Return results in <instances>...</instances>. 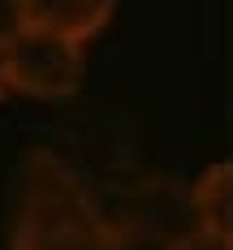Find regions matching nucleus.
Masks as SVG:
<instances>
[{
    "mask_svg": "<svg viewBox=\"0 0 233 250\" xmlns=\"http://www.w3.org/2000/svg\"><path fill=\"white\" fill-rule=\"evenodd\" d=\"M121 229L108 225L78 173L52 151H30L13 173L9 250H117Z\"/></svg>",
    "mask_w": 233,
    "mask_h": 250,
    "instance_id": "f257e3e1",
    "label": "nucleus"
},
{
    "mask_svg": "<svg viewBox=\"0 0 233 250\" xmlns=\"http://www.w3.org/2000/svg\"><path fill=\"white\" fill-rule=\"evenodd\" d=\"M4 65H9V91H22L30 100L48 104L78 95L86 78L82 43L52 35V30H35V26H26L22 35L4 43Z\"/></svg>",
    "mask_w": 233,
    "mask_h": 250,
    "instance_id": "f03ea898",
    "label": "nucleus"
},
{
    "mask_svg": "<svg viewBox=\"0 0 233 250\" xmlns=\"http://www.w3.org/2000/svg\"><path fill=\"white\" fill-rule=\"evenodd\" d=\"M112 9H117V0H22L26 26L65 35L74 43H86L91 35H100Z\"/></svg>",
    "mask_w": 233,
    "mask_h": 250,
    "instance_id": "7ed1b4c3",
    "label": "nucleus"
},
{
    "mask_svg": "<svg viewBox=\"0 0 233 250\" xmlns=\"http://www.w3.org/2000/svg\"><path fill=\"white\" fill-rule=\"evenodd\" d=\"M186 199H190L194 229L216 233V237H229V225H233V173H229L225 160L212 164V168H203Z\"/></svg>",
    "mask_w": 233,
    "mask_h": 250,
    "instance_id": "20e7f679",
    "label": "nucleus"
},
{
    "mask_svg": "<svg viewBox=\"0 0 233 250\" xmlns=\"http://www.w3.org/2000/svg\"><path fill=\"white\" fill-rule=\"evenodd\" d=\"M164 250H229V237H216V233H203V229H186Z\"/></svg>",
    "mask_w": 233,
    "mask_h": 250,
    "instance_id": "39448f33",
    "label": "nucleus"
},
{
    "mask_svg": "<svg viewBox=\"0 0 233 250\" xmlns=\"http://www.w3.org/2000/svg\"><path fill=\"white\" fill-rule=\"evenodd\" d=\"M26 30V13H22V0H0V43H9L13 35Z\"/></svg>",
    "mask_w": 233,
    "mask_h": 250,
    "instance_id": "423d86ee",
    "label": "nucleus"
},
{
    "mask_svg": "<svg viewBox=\"0 0 233 250\" xmlns=\"http://www.w3.org/2000/svg\"><path fill=\"white\" fill-rule=\"evenodd\" d=\"M9 95V65H4V43H0V100Z\"/></svg>",
    "mask_w": 233,
    "mask_h": 250,
    "instance_id": "0eeeda50",
    "label": "nucleus"
}]
</instances>
